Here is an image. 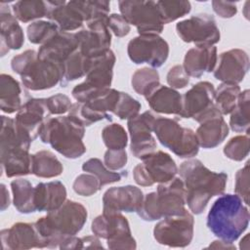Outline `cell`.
<instances>
[{
  "mask_svg": "<svg viewBox=\"0 0 250 250\" xmlns=\"http://www.w3.org/2000/svg\"><path fill=\"white\" fill-rule=\"evenodd\" d=\"M115 61V55L111 50L102 56L91 59V65L86 74V79L72 89V97L78 103H87L110 88Z\"/></svg>",
  "mask_w": 250,
  "mask_h": 250,
  "instance_id": "52a82bcc",
  "label": "cell"
},
{
  "mask_svg": "<svg viewBox=\"0 0 250 250\" xmlns=\"http://www.w3.org/2000/svg\"><path fill=\"white\" fill-rule=\"evenodd\" d=\"M207 248H215V249H235V246L232 243L226 242L224 240H215L213 241Z\"/></svg>",
  "mask_w": 250,
  "mask_h": 250,
  "instance_id": "91938a15",
  "label": "cell"
},
{
  "mask_svg": "<svg viewBox=\"0 0 250 250\" xmlns=\"http://www.w3.org/2000/svg\"><path fill=\"white\" fill-rule=\"evenodd\" d=\"M217 60L218 55L215 46L193 47L186 53L183 67L188 76L199 78L205 72L214 71Z\"/></svg>",
  "mask_w": 250,
  "mask_h": 250,
  "instance_id": "d4e9b609",
  "label": "cell"
},
{
  "mask_svg": "<svg viewBox=\"0 0 250 250\" xmlns=\"http://www.w3.org/2000/svg\"><path fill=\"white\" fill-rule=\"evenodd\" d=\"M160 17L163 24L170 23L184 16L188 15L191 10L189 1L171 0V1H156Z\"/></svg>",
  "mask_w": 250,
  "mask_h": 250,
  "instance_id": "f35d334b",
  "label": "cell"
},
{
  "mask_svg": "<svg viewBox=\"0 0 250 250\" xmlns=\"http://www.w3.org/2000/svg\"><path fill=\"white\" fill-rule=\"evenodd\" d=\"M76 2L86 23L95 20L107 19L109 16L110 3L108 1L76 0Z\"/></svg>",
  "mask_w": 250,
  "mask_h": 250,
  "instance_id": "ee69618b",
  "label": "cell"
},
{
  "mask_svg": "<svg viewBox=\"0 0 250 250\" xmlns=\"http://www.w3.org/2000/svg\"><path fill=\"white\" fill-rule=\"evenodd\" d=\"M84 136L85 127L68 115L48 117L39 133L42 143L49 144L56 151L69 159L79 158L86 152Z\"/></svg>",
  "mask_w": 250,
  "mask_h": 250,
  "instance_id": "277c9868",
  "label": "cell"
},
{
  "mask_svg": "<svg viewBox=\"0 0 250 250\" xmlns=\"http://www.w3.org/2000/svg\"><path fill=\"white\" fill-rule=\"evenodd\" d=\"M68 116L77 120L84 127L90 126L102 120L111 121V116L107 112L96 111L91 107H89L86 104L78 103V102L75 104H72L68 111Z\"/></svg>",
  "mask_w": 250,
  "mask_h": 250,
  "instance_id": "b9f144b4",
  "label": "cell"
},
{
  "mask_svg": "<svg viewBox=\"0 0 250 250\" xmlns=\"http://www.w3.org/2000/svg\"><path fill=\"white\" fill-rule=\"evenodd\" d=\"M63 167L50 150H39L31 154V174L39 178H55L62 173Z\"/></svg>",
  "mask_w": 250,
  "mask_h": 250,
  "instance_id": "1f68e13d",
  "label": "cell"
},
{
  "mask_svg": "<svg viewBox=\"0 0 250 250\" xmlns=\"http://www.w3.org/2000/svg\"><path fill=\"white\" fill-rule=\"evenodd\" d=\"M169 45L158 34H140L127 46L129 59L136 64L147 63L152 68L163 65L169 56Z\"/></svg>",
  "mask_w": 250,
  "mask_h": 250,
  "instance_id": "7c38bea8",
  "label": "cell"
},
{
  "mask_svg": "<svg viewBox=\"0 0 250 250\" xmlns=\"http://www.w3.org/2000/svg\"><path fill=\"white\" fill-rule=\"evenodd\" d=\"M0 25L1 57H4L10 50H19L22 47L24 34L13 12L3 3L0 9Z\"/></svg>",
  "mask_w": 250,
  "mask_h": 250,
  "instance_id": "484cf974",
  "label": "cell"
},
{
  "mask_svg": "<svg viewBox=\"0 0 250 250\" xmlns=\"http://www.w3.org/2000/svg\"><path fill=\"white\" fill-rule=\"evenodd\" d=\"M73 190L81 196H91L101 189L100 181L93 174L78 175L72 185Z\"/></svg>",
  "mask_w": 250,
  "mask_h": 250,
  "instance_id": "c3c4849f",
  "label": "cell"
},
{
  "mask_svg": "<svg viewBox=\"0 0 250 250\" xmlns=\"http://www.w3.org/2000/svg\"><path fill=\"white\" fill-rule=\"evenodd\" d=\"M144 199V193L138 187L127 185L108 188L103 196L104 212H138Z\"/></svg>",
  "mask_w": 250,
  "mask_h": 250,
  "instance_id": "44dd1931",
  "label": "cell"
},
{
  "mask_svg": "<svg viewBox=\"0 0 250 250\" xmlns=\"http://www.w3.org/2000/svg\"><path fill=\"white\" fill-rule=\"evenodd\" d=\"M215 87L209 81L194 84L182 96L180 117L192 118L196 122L215 106Z\"/></svg>",
  "mask_w": 250,
  "mask_h": 250,
  "instance_id": "e0dca14e",
  "label": "cell"
},
{
  "mask_svg": "<svg viewBox=\"0 0 250 250\" xmlns=\"http://www.w3.org/2000/svg\"><path fill=\"white\" fill-rule=\"evenodd\" d=\"M186 188L181 178L158 184L157 190L144 195L138 215L145 221L152 222L161 218L186 213Z\"/></svg>",
  "mask_w": 250,
  "mask_h": 250,
  "instance_id": "5b68a950",
  "label": "cell"
},
{
  "mask_svg": "<svg viewBox=\"0 0 250 250\" xmlns=\"http://www.w3.org/2000/svg\"><path fill=\"white\" fill-rule=\"evenodd\" d=\"M108 28L116 37H124L131 30L130 24L120 14H111L107 18Z\"/></svg>",
  "mask_w": 250,
  "mask_h": 250,
  "instance_id": "9f6ffc18",
  "label": "cell"
},
{
  "mask_svg": "<svg viewBox=\"0 0 250 250\" xmlns=\"http://www.w3.org/2000/svg\"><path fill=\"white\" fill-rule=\"evenodd\" d=\"M178 173L185 185L186 204L195 215L201 214L209 200L223 194L226 189L228 175L211 171L199 159L184 161Z\"/></svg>",
  "mask_w": 250,
  "mask_h": 250,
  "instance_id": "6da1fadb",
  "label": "cell"
},
{
  "mask_svg": "<svg viewBox=\"0 0 250 250\" xmlns=\"http://www.w3.org/2000/svg\"><path fill=\"white\" fill-rule=\"evenodd\" d=\"M46 2L48 8L46 18L55 22L61 30L70 32L83 26L85 21L76 0Z\"/></svg>",
  "mask_w": 250,
  "mask_h": 250,
  "instance_id": "7402d4cb",
  "label": "cell"
},
{
  "mask_svg": "<svg viewBox=\"0 0 250 250\" xmlns=\"http://www.w3.org/2000/svg\"><path fill=\"white\" fill-rule=\"evenodd\" d=\"M92 232L99 238L106 239L109 249L137 248L127 218L121 212H104L97 216L91 224Z\"/></svg>",
  "mask_w": 250,
  "mask_h": 250,
  "instance_id": "ba28073f",
  "label": "cell"
},
{
  "mask_svg": "<svg viewBox=\"0 0 250 250\" xmlns=\"http://www.w3.org/2000/svg\"><path fill=\"white\" fill-rule=\"evenodd\" d=\"M159 84V73L155 68L151 67L137 69L131 78V85L134 91L144 97L149 94Z\"/></svg>",
  "mask_w": 250,
  "mask_h": 250,
  "instance_id": "74e56055",
  "label": "cell"
},
{
  "mask_svg": "<svg viewBox=\"0 0 250 250\" xmlns=\"http://www.w3.org/2000/svg\"><path fill=\"white\" fill-rule=\"evenodd\" d=\"M46 105L50 115H62L69 111L72 103L66 95L58 93L49 98H46Z\"/></svg>",
  "mask_w": 250,
  "mask_h": 250,
  "instance_id": "f5cc1de1",
  "label": "cell"
},
{
  "mask_svg": "<svg viewBox=\"0 0 250 250\" xmlns=\"http://www.w3.org/2000/svg\"><path fill=\"white\" fill-rule=\"evenodd\" d=\"M102 139L107 149H125L128 145L127 132L118 123L106 125L102 130Z\"/></svg>",
  "mask_w": 250,
  "mask_h": 250,
  "instance_id": "7bdbcfd3",
  "label": "cell"
},
{
  "mask_svg": "<svg viewBox=\"0 0 250 250\" xmlns=\"http://www.w3.org/2000/svg\"><path fill=\"white\" fill-rule=\"evenodd\" d=\"M128 160L125 149H107L104 155V164L111 171L121 170Z\"/></svg>",
  "mask_w": 250,
  "mask_h": 250,
  "instance_id": "db71d44e",
  "label": "cell"
},
{
  "mask_svg": "<svg viewBox=\"0 0 250 250\" xmlns=\"http://www.w3.org/2000/svg\"><path fill=\"white\" fill-rule=\"evenodd\" d=\"M87 209L73 200H65L57 210L48 212L34 225L40 237V248H57L67 237L77 234L87 222Z\"/></svg>",
  "mask_w": 250,
  "mask_h": 250,
  "instance_id": "7a4b0ae2",
  "label": "cell"
},
{
  "mask_svg": "<svg viewBox=\"0 0 250 250\" xmlns=\"http://www.w3.org/2000/svg\"><path fill=\"white\" fill-rule=\"evenodd\" d=\"M198 123L200 125L196 129L195 135L199 146L203 148L218 146L229 135V125L216 104L198 120Z\"/></svg>",
  "mask_w": 250,
  "mask_h": 250,
  "instance_id": "ffe728a7",
  "label": "cell"
},
{
  "mask_svg": "<svg viewBox=\"0 0 250 250\" xmlns=\"http://www.w3.org/2000/svg\"><path fill=\"white\" fill-rule=\"evenodd\" d=\"M224 154L234 161L246 158L249 154V134L232 137L224 146Z\"/></svg>",
  "mask_w": 250,
  "mask_h": 250,
  "instance_id": "bcb514c9",
  "label": "cell"
},
{
  "mask_svg": "<svg viewBox=\"0 0 250 250\" xmlns=\"http://www.w3.org/2000/svg\"><path fill=\"white\" fill-rule=\"evenodd\" d=\"M66 200V188L60 181L39 183L34 188L36 211L51 212L60 208Z\"/></svg>",
  "mask_w": 250,
  "mask_h": 250,
  "instance_id": "4316f807",
  "label": "cell"
},
{
  "mask_svg": "<svg viewBox=\"0 0 250 250\" xmlns=\"http://www.w3.org/2000/svg\"><path fill=\"white\" fill-rule=\"evenodd\" d=\"M168 85L173 89H183L189 83V76L186 73L183 65L176 64L172 66L166 76Z\"/></svg>",
  "mask_w": 250,
  "mask_h": 250,
  "instance_id": "11a10c76",
  "label": "cell"
},
{
  "mask_svg": "<svg viewBox=\"0 0 250 250\" xmlns=\"http://www.w3.org/2000/svg\"><path fill=\"white\" fill-rule=\"evenodd\" d=\"M177 173L178 167L172 156L162 150H155L134 167L133 178L137 185L150 187L172 180Z\"/></svg>",
  "mask_w": 250,
  "mask_h": 250,
  "instance_id": "30bf717a",
  "label": "cell"
},
{
  "mask_svg": "<svg viewBox=\"0 0 250 250\" xmlns=\"http://www.w3.org/2000/svg\"><path fill=\"white\" fill-rule=\"evenodd\" d=\"M249 211L237 194H221L207 215V228L219 239L233 243L247 229Z\"/></svg>",
  "mask_w": 250,
  "mask_h": 250,
  "instance_id": "3957f363",
  "label": "cell"
},
{
  "mask_svg": "<svg viewBox=\"0 0 250 250\" xmlns=\"http://www.w3.org/2000/svg\"><path fill=\"white\" fill-rule=\"evenodd\" d=\"M60 30L59 26L53 21H36L27 26L26 32L30 43L42 46Z\"/></svg>",
  "mask_w": 250,
  "mask_h": 250,
  "instance_id": "ab89813d",
  "label": "cell"
},
{
  "mask_svg": "<svg viewBox=\"0 0 250 250\" xmlns=\"http://www.w3.org/2000/svg\"><path fill=\"white\" fill-rule=\"evenodd\" d=\"M156 116L152 111L146 110L127 120L131 139L130 150L136 158L143 160L156 150V141L151 135Z\"/></svg>",
  "mask_w": 250,
  "mask_h": 250,
  "instance_id": "5bb4252c",
  "label": "cell"
},
{
  "mask_svg": "<svg viewBox=\"0 0 250 250\" xmlns=\"http://www.w3.org/2000/svg\"><path fill=\"white\" fill-rule=\"evenodd\" d=\"M63 63L51 60L38 59L21 76L22 85L31 91L47 90L62 82Z\"/></svg>",
  "mask_w": 250,
  "mask_h": 250,
  "instance_id": "2e32d148",
  "label": "cell"
},
{
  "mask_svg": "<svg viewBox=\"0 0 250 250\" xmlns=\"http://www.w3.org/2000/svg\"><path fill=\"white\" fill-rule=\"evenodd\" d=\"M29 149L15 148L0 152L2 171L8 178L31 174V154Z\"/></svg>",
  "mask_w": 250,
  "mask_h": 250,
  "instance_id": "f1b7e54d",
  "label": "cell"
},
{
  "mask_svg": "<svg viewBox=\"0 0 250 250\" xmlns=\"http://www.w3.org/2000/svg\"><path fill=\"white\" fill-rule=\"evenodd\" d=\"M82 170L96 176L100 181L101 187L119 182L124 175H127V173H117L107 169L99 158H90L85 161L82 165Z\"/></svg>",
  "mask_w": 250,
  "mask_h": 250,
  "instance_id": "60d3db41",
  "label": "cell"
},
{
  "mask_svg": "<svg viewBox=\"0 0 250 250\" xmlns=\"http://www.w3.org/2000/svg\"><path fill=\"white\" fill-rule=\"evenodd\" d=\"M87 27L75 32L79 41L78 50L87 58L93 59L109 51L111 33L107 19H100L86 23Z\"/></svg>",
  "mask_w": 250,
  "mask_h": 250,
  "instance_id": "9a60e30c",
  "label": "cell"
},
{
  "mask_svg": "<svg viewBox=\"0 0 250 250\" xmlns=\"http://www.w3.org/2000/svg\"><path fill=\"white\" fill-rule=\"evenodd\" d=\"M60 249L68 250V249H85V248H95L103 249L104 246L101 243L98 236L87 235L83 237H77L75 235L67 236L59 246Z\"/></svg>",
  "mask_w": 250,
  "mask_h": 250,
  "instance_id": "681fc988",
  "label": "cell"
},
{
  "mask_svg": "<svg viewBox=\"0 0 250 250\" xmlns=\"http://www.w3.org/2000/svg\"><path fill=\"white\" fill-rule=\"evenodd\" d=\"M120 15L140 34H160L163 31L160 13L155 1L122 0L118 2Z\"/></svg>",
  "mask_w": 250,
  "mask_h": 250,
  "instance_id": "9c48e42d",
  "label": "cell"
},
{
  "mask_svg": "<svg viewBox=\"0 0 250 250\" xmlns=\"http://www.w3.org/2000/svg\"><path fill=\"white\" fill-rule=\"evenodd\" d=\"M234 192L246 205L249 204V161L235 174Z\"/></svg>",
  "mask_w": 250,
  "mask_h": 250,
  "instance_id": "f907efd6",
  "label": "cell"
},
{
  "mask_svg": "<svg viewBox=\"0 0 250 250\" xmlns=\"http://www.w3.org/2000/svg\"><path fill=\"white\" fill-rule=\"evenodd\" d=\"M120 91H117L112 88H108L90 100L86 104L89 107L92 109L99 111V112H113L115 109V106L117 104V102L119 100Z\"/></svg>",
  "mask_w": 250,
  "mask_h": 250,
  "instance_id": "f6af8a7d",
  "label": "cell"
},
{
  "mask_svg": "<svg viewBox=\"0 0 250 250\" xmlns=\"http://www.w3.org/2000/svg\"><path fill=\"white\" fill-rule=\"evenodd\" d=\"M213 11L223 19H230L237 13V7L234 2L229 1H212Z\"/></svg>",
  "mask_w": 250,
  "mask_h": 250,
  "instance_id": "6f0895ef",
  "label": "cell"
},
{
  "mask_svg": "<svg viewBox=\"0 0 250 250\" xmlns=\"http://www.w3.org/2000/svg\"><path fill=\"white\" fill-rule=\"evenodd\" d=\"M32 141L18 127L15 119L2 115L0 131V152L15 148L29 149Z\"/></svg>",
  "mask_w": 250,
  "mask_h": 250,
  "instance_id": "f546056e",
  "label": "cell"
},
{
  "mask_svg": "<svg viewBox=\"0 0 250 250\" xmlns=\"http://www.w3.org/2000/svg\"><path fill=\"white\" fill-rule=\"evenodd\" d=\"M50 117L46 105V98H31L27 100L14 118L18 127L33 142L40 133L45 120Z\"/></svg>",
  "mask_w": 250,
  "mask_h": 250,
  "instance_id": "d6986e66",
  "label": "cell"
},
{
  "mask_svg": "<svg viewBox=\"0 0 250 250\" xmlns=\"http://www.w3.org/2000/svg\"><path fill=\"white\" fill-rule=\"evenodd\" d=\"M38 59V52L35 50H26L17 56H15L11 61L12 69L21 76L24 74L31 64Z\"/></svg>",
  "mask_w": 250,
  "mask_h": 250,
  "instance_id": "816d5d0a",
  "label": "cell"
},
{
  "mask_svg": "<svg viewBox=\"0 0 250 250\" xmlns=\"http://www.w3.org/2000/svg\"><path fill=\"white\" fill-rule=\"evenodd\" d=\"M47 2L41 0H21L13 4L12 12L18 21L28 22L47 16Z\"/></svg>",
  "mask_w": 250,
  "mask_h": 250,
  "instance_id": "e575fe53",
  "label": "cell"
},
{
  "mask_svg": "<svg viewBox=\"0 0 250 250\" xmlns=\"http://www.w3.org/2000/svg\"><path fill=\"white\" fill-rule=\"evenodd\" d=\"M249 70V57L242 49H230L220 54L214 76L223 83H240Z\"/></svg>",
  "mask_w": 250,
  "mask_h": 250,
  "instance_id": "ac0fdd59",
  "label": "cell"
},
{
  "mask_svg": "<svg viewBox=\"0 0 250 250\" xmlns=\"http://www.w3.org/2000/svg\"><path fill=\"white\" fill-rule=\"evenodd\" d=\"M145 98L149 107L156 113L181 115L182 95L171 87L159 84Z\"/></svg>",
  "mask_w": 250,
  "mask_h": 250,
  "instance_id": "83f0119b",
  "label": "cell"
},
{
  "mask_svg": "<svg viewBox=\"0 0 250 250\" xmlns=\"http://www.w3.org/2000/svg\"><path fill=\"white\" fill-rule=\"evenodd\" d=\"M176 31L184 42L193 43L195 47L214 46L221 37L215 19L209 14L194 15L179 21Z\"/></svg>",
  "mask_w": 250,
  "mask_h": 250,
  "instance_id": "4fadbf2b",
  "label": "cell"
},
{
  "mask_svg": "<svg viewBox=\"0 0 250 250\" xmlns=\"http://www.w3.org/2000/svg\"><path fill=\"white\" fill-rule=\"evenodd\" d=\"M21 87L13 76L0 75V108L7 114L15 113L21 107Z\"/></svg>",
  "mask_w": 250,
  "mask_h": 250,
  "instance_id": "4dcf8cb0",
  "label": "cell"
},
{
  "mask_svg": "<svg viewBox=\"0 0 250 250\" xmlns=\"http://www.w3.org/2000/svg\"><path fill=\"white\" fill-rule=\"evenodd\" d=\"M159 143L181 158H191L199 151V144L195 132L183 127L176 119L157 115L153 123Z\"/></svg>",
  "mask_w": 250,
  "mask_h": 250,
  "instance_id": "8992f818",
  "label": "cell"
},
{
  "mask_svg": "<svg viewBox=\"0 0 250 250\" xmlns=\"http://www.w3.org/2000/svg\"><path fill=\"white\" fill-rule=\"evenodd\" d=\"M194 219L188 211L179 216L165 217L153 229L154 239L168 247H187L193 238Z\"/></svg>",
  "mask_w": 250,
  "mask_h": 250,
  "instance_id": "8fae6325",
  "label": "cell"
},
{
  "mask_svg": "<svg viewBox=\"0 0 250 250\" xmlns=\"http://www.w3.org/2000/svg\"><path fill=\"white\" fill-rule=\"evenodd\" d=\"M91 65V59L83 56L79 50L71 54L63 62V79L62 86H65L68 82L86 76Z\"/></svg>",
  "mask_w": 250,
  "mask_h": 250,
  "instance_id": "d590c367",
  "label": "cell"
},
{
  "mask_svg": "<svg viewBox=\"0 0 250 250\" xmlns=\"http://www.w3.org/2000/svg\"><path fill=\"white\" fill-rule=\"evenodd\" d=\"M13 192V204L22 214H30L36 211L34 205V188L25 179H16L11 182Z\"/></svg>",
  "mask_w": 250,
  "mask_h": 250,
  "instance_id": "d6a6232c",
  "label": "cell"
},
{
  "mask_svg": "<svg viewBox=\"0 0 250 250\" xmlns=\"http://www.w3.org/2000/svg\"><path fill=\"white\" fill-rule=\"evenodd\" d=\"M141 107L142 104L138 100L131 97L128 93L120 92L119 100L113 113L121 120H129L139 114Z\"/></svg>",
  "mask_w": 250,
  "mask_h": 250,
  "instance_id": "7dc6e473",
  "label": "cell"
},
{
  "mask_svg": "<svg viewBox=\"0 0 250 250\" xmlns=\"http://www.w3.org/2000/svg\"><path fill=\"white\" fill-rule=\"evenodd\" d=\"M241 90L238 84L222 83L215 91V104L222 115L229 114L236 105Z\"/></svg>",
  "mask_w": 250,
  "mask_h": 250,
  "instance_id": "8d00e7d4",
  "label": "cell"
},
{
  "mask_svg": "<svg viewBox=\"0 0 250 250\" xmlns=\"http://www.w3.org/2000/svg\"><path fill=\"white\" fill-rule=\"evenodd\" d=\"M229 127L233 132L249 134L250 126V91L240 92L236 105L229 113Z\"/></svg>",
  "mask_w": 250,
  "mask_h": 250,
  "instance_id": "836d02e7",
  "label": "cell"
},
{
  "mask_svg": "<svg viewBox=\"0 0 250 250\" xmlns=\"http://www.w3.org/2000/svg\"><path fill=\"white\" fill-rule=\"evenodd\" d=\"M9 191L4 184H1V211H5L10 206Z\"/></svg>",
  "mask_w": 250,
  "mask_h": 250,
  "instance_id": "680465c9",
  "label": "cell"
},
{
  "mask_svg": "<svg viewBox=\"0 0 250 250\" xmlns=\"http://www.w3.org/2000/svg\"><path fill=\"white\" fill-rule=\"evenodd\" d=\"M3 249L25 250L40 248V237L34 223H16L1 230Z\"/></svg>",
  "mask_w": 250,
  "mask_h": 250,
  "instance_id": "603a6c76",
  "label": "cell"
},
{
  "mask_svg": "<svg viewBox=\"0 0 250 250\" xmlns=\"http://www.w3.org/2000/svg\"><path fill=\"white\" fill-rule=\"evenodd\" d=\"M79 41L75 33L60 30L38 50V57L42 60H51L58 62L64 61L78 50Z\"/></svg>",
  "mask_w": 250,
  "mask_h": 250,
  "instance_id": "cb8c5ba5",
  "label": "cell"
}]
</instances>
